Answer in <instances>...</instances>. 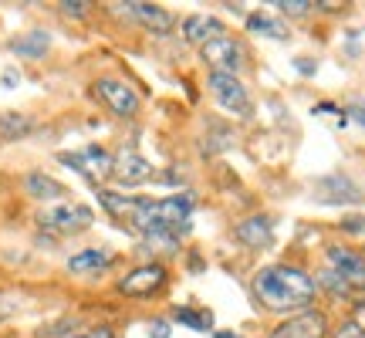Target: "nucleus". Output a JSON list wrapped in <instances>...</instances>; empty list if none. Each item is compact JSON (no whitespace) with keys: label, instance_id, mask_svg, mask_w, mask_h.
Listing matches in <instances>:
<instances>
[{"label":"nucleus","instance_id":"9","mask_svg":"<svg viewBox=\"0 0 365 338\" xmlns=\"http://www.w3.org/2000/svg\"><path fill=\"white\" fill-rule=\"evenodd\" d=\"M112 176L122 186H143V183H149L156 176V169H153V163L139 149L129 145V149H118L115 156H112Z\"/></svg>","mask_w":365,"mask_h":338},{"label":"nucleus","instance_id":"23","mask_svg":"<svg viewBox=\"0 0 365 338\" xmlns=\"http://www.w3.org/2000/svg\"><path fill=\"white\" fill-rule=\"evenodd\" d=\"M61 11H65L68 17H85V14H88V4H85V0H61Z\"/></svg>","mask_w":365,"mask_h":338},{"label":"nucleus","instance_id":"26","mask_svg":"<svg viewBox=\"0 0 365 338\" xmlns=\"http://www.w3.org/2000/svg\"><path fill=\"white\" fill-rule=\"evenodd\" d=\"M17 81H21V75H17V71H14V68H7V71H4V75H0V85H4V88H14V85H17Z\"/></svg>","mask_w":365,"mask_h":338},{"label":"nucleus","instance_id":"17","mask_svg":"<svg viewBox=\"0 0 365 338\" xmlns=\"http://www.w3.org/2000/svg\"><path fill=\"white\" fill-rule=\"evenodd\" d=\"M112 260L115 257H112L108 250L88 247V250H78V254H71V257H68V271L71 274H98V271H105Z\"/></svg>","mask_w":365,"mask_h":338},{"label":"nucleus","instance_id":"13","mask_svg":"<svg viewBox=\"0 0 365 338\" xmlns=\"http://www.w3.org/2000/svg\"><path fill=\"white\" fill-rule=\"evenodd\" d=\"M122 14L132 17V21H139V24H143L145 31H153V34H170L173 27H176V17H173L170 11L156 7V4H125Z\"/></svg>","mask_w":365,"mask_h":338},{"label":"nucleus","instance_id":"10","mask_svg":"<svg viewBox=\"0 0 365 338\" xmlns=\"http://www.w3.org/2000/svg\"><path fill=\"white\" fill-rule=\"evenodd\" d=\"M328 267L341 277L349 291H365V257L349 247H328Z\"/></svg>","mask_w":365,"mask_h":338},{"label":"nucleus","instance_id":"21","mask_svg":"<svg viewBox=\"0 0 365 338\" xmlns=\"http://www.w3.org/2000/svg\"><path fill=\"white\" fill-rule=\"evenodd\" d=\"M314 285H322V287H328V291H331V295H352V291H349V287L341 285V277L335 271H331V267H325V271L318 274V281H314Z\"/></svg>","mask_w":365,"mask_h":338},{"label":"nucleus","instance_id":"7","mask_svg":"<svg viewBox=\"0 0 365 338\" xmlns=\"http://www.w3.org/2000/svg\"><path fill=\"white\" fill-rule=\"evenodd\" d=\"M200 54H203V61H207L213 71H220V75H237V71L244 68V61H247L244 44H240V41H234L230 34H223V38L203 44V48H200Z\"/></svg>","mask_w":365,"mask_h":338},{"label":"nucleus","instance_id":"16","mask_svg":"<svg viewBox=\"0 0 365 338\" xmlns=\"http://www.w3.org/2000/svg\"><path fill=\"white\" fill-rule=\"evenodd\" d=\"M24 193L31 196V200H61V203H65L68 186L65 183H58V180H51L48 173H27L24 176Z\"/></svg>","mask_w":365,"mask_h":338},{"label":"nucleus","instance_id":"27","mask_svg":"<svg viewBox=\"0 0 365 338\" xmlns=\"http://www.w3.org/2000/svg\"><path fill=\"white\" fill-rule=\"evenodd\" d=\"M352 322H355L359 328H365V298L355 304V318H352Z\"/></svg>","mask_w":365,"mask_h":338},{"label":"nucleus","instance_id":"12","mask_svg":"<svg viewBox=\"0 0 365 338\" xmlns=\"http://www.w3.org/2000/svg\"><path fill=\"white\" fill-rule=\"evenodd\" d=\"M223 21L220 17H213V14H190V17H182V38L196 44V48H203L210 41L223 38Z\"/></svg>","mask_w":365,"mask_h":338},{"label":"nucleus","instance_id":"14","mask_svg":"<svg viewBox=\"0 0 365 338\" xmlns=\"http://www.w3.org/2000/svg\"><path fill=\"white\" fill-rule=\"evenodd\" d=\"M234 237L244 244V247L250 250H261V247H271L274 240V220L271 217H264V213H257V217H247L244 223H237L234 227Z\"/></svg>","mask_w":365,"mask_h":338},{"label":"nucleus","instance_id":"15","mask_svg":"<svg viewBox=\"0 0 365 338\" xmlns=\"http://www.w3.org/2000/svg\"><path fill=\"white\" fill-rule=\"evenodd\" d=\"M48 48H51V34H48V31H41V27L24 31L21 38L11 41V51L17 54V58H31V61L44 58V54H48Z\"/></svg>","mask_w":365,"mask_h":338},{"label":"nucleus","instance_id":"5","mask_svg":"<svg viewBox=\"0 0 365 338\" xmlns=\"http://www.w3.org/2000/svg\"><path fill=\"white\" fill-rule=\"evenodd\" d=\"M166 267L159 264V260H149V264H139V267H132L125 277H118V295H125V298H149V295H156L159 287L166 285Z\"/></svg>","mask_w":365,"mask_h":338},{"label":"nucleus","instance_id":"19","mask_svg":"<svg viewBox=\"0 0 365 338\" xmlns=\"http://www.w3.org/2000/svg\"><path fill=\"white\" fill-rule=\"evenodd\" d=\"M34 129V118L24 112H0V135L4 139H24Z\"/></svg>","mask_w":365,"mask_h":338},{"label":"nucleus","instance_id":"4","mask_svg":"<svg viewBox=\"0 0 365 338\" xmlns=\"http://www.w3.org/2000/svg\"><path fill=\"white\" fill-rule=\"evenodd\" d=\"M91 220H95V213L85 203H54L38 213V223L51 234H78L91 227Z\"/></svg>","mask_w":365,"mask_h":338},{"label":"nucleus","instance_id":"2","mask_svg":"<svg viewBox=\"0 0 365 338\" xmlns=\"http://www.w3.org/2000/svg\"><path fill=\"white\" fill-rule=\"evenodd\" d=\"M250 291L264 312H308L314 301V277L308 271H301L294 264H271L261 267L250 281Z\"/></svg>","mask_w":365,"mask_h":338},{"label":"nucleus","instance_id":"28","mask_svg":"<svg viewBox=\"0 0 365 338\" xmlns=\"http://www.w3.org/2000/svg\"><path fill=\"white\" fill-rule=\"evenodd\" d=\"M314 112H322V116H335V112H341L339 105H331V102H322V105H314Z\"/></svg>","mask_w":365,"mask_h":338},{"label":"nucleus","instance_id":"30","mask_svg":"<svg viewBox=\"0 0 365 338\" xmlns=\"http://www.w3.org/2000/svg\"><path fill=\"white\" fill-rule=\"evenodd\" d=\"M88 338H115V335H112V328H95V332H88Z\"/></svg>","mask_w":365,"mask_h":338},{"label":"nucleus","instance_id":"3","mask_svg":"<svg viewBox=\"0 0 365 338\" xmlns=\"http://www.w3.org/2000/svg\"><path fill=\"white\" fill-rule=\"evenodd\" d=\"M91 95L118 118H135L139 108H143V98L135 95V88H132L129 81H122V78H98L91 85Z\"/></svg>","mask_w":365,"mask_h":338},{"label":"nucleus","instance_id":"29","mask_svg":"<svg viewBox=\"0 0 365 338\" xmlns=\"http://www.w3.org/2000/svg\"><path fill=\"white\" fill-rule=\"evenodd\" d=\"M349 116H352L355 122H359V126H365V108H362V105H355V108H349Z\"/></svg>","mask_w":365,"mask_h":338},{"label":"nucleus","instance_id":"22","mask_svg":"<svg viewBox=\"0 0 365 338\" xmlns=\"http://www.w3.org/2000/svg\"><path fill=\"white\" fill-rule=\"evenodd\" d=\"M277 7L291 17H304V14L312 11V0H277Z\"/></svg>","mask_w":365,"mask_h":338},{"label":"nucleus","instance_id":"25","mask_svg":"<svg viewBox=\"0 0 365 338\" xmlns=\"http://www.w3.org/2000/svg\"><path fill=\"white\" fill-rule=\"evenodd\" d=\"M149 335L153 338H170V322H166V318H156V322L149 325Z\"/></svg>","mask_w":365,"mask_h":338},{"label":"nucleus","instance_id":"1","mask_svg":"<svg viewBox=\"0 0 365 338\" xmlns=\"http://www.w3.org/2000/svg\"><path fill=\"white\" fill-rule=\"evenodd\" d=\"M98 203H102L115 220L129 223L135 234L156 237V234H173L180 237L182 230H190V217H193V196H166V200H145V196H125L112 193L98 186Z\"/></svg>","mask_w":365,"mask_h":338},{"label":"nucleus","instance_id":"32","mask_svg":"<svg viewBox=\"0 0 365 338\" xmlns=\"http://www.w3.org/2000/svg\"><path fill=\"white\" fill-rule=\"evenodd\" d=\"M75 338H88V335H75Z\"/></svg>","mask_w":365,"mask_h":338},{"label":"nucleus","instance_id":"20","mask_svg":"<svg viewBox=\"0 0 365 338\" xmlns=\"http://www.w3.org/2000/svg\"><path fill=\"white\" fill-rule=\"evenodd\" d=\"M173 318L182 322L186 328H193V332H210V325H213V314L196 312V308H173Z\"/></svg>","mask_w":365,"mask_h":338},{"label":"nucleus","instance_id":"6","mask_svg":"<svg viewBox=\"0 0 365 338\" xmlns=\"http://www.w3.org/2000/svg\"><path fill=\"white\" fill-rule=\"evenodd\" d=\"M58 159H61L65 166H71L75 173H81V176L88 183H95V186L112 176V156L105 153L102 145H85L78 153H58Z\"/></svg>","mask_w":365,"mask_h":338},{"label":"nucleus","instance_id":"11","mask_svg":"<svg viewBox=\"0 0 365 338\" xmlns=\"http://www.w3.org/2000/svg\"><path fill=\"white\" fill-rule=\"evenodd\" d=\"M325 314L322 312H298L294 318H287L271 332V338H325Z\"/></svg>","mask_w":365,"mask_h":338},{"label":"nucleus","instance_id":"18","mask_svg":"<svg viewBox=\"0 0 365 338\" xmlns=\"http://www.w3.org/2000/svg\"><path fill=\"white\" fill-rule=\"evenodd\" d=\"M247 31L261 34V38H274V41H287V38H291V27H287L284 21L271 17V14H264V11L247 14Z\"/></svg>","mask_w":365,"mask_h":338},{"label":"nucleus","instance_id":"8","mask_svg":"<svg viewBox=\"0 0 365 338\" xmlns=\"http://www.w3.org/2000/svg\"><path fill=\"white\" fill-rule=\"evenodd\" d=\"M207 88L210 95L220 102V108L234 112V116H250V95L240 85L237 75H220V71H210L207 75Z\"/></svg>","mask_w":365,"mask_h":338},{"label":"nucleus","instance_id":"31","mask_svg":"<svg viewBox=\"0 0 365 338\" xmlns=\"http://www.w3.org/2000/svg\"><path fill=\"white\" fill-rule=\"evenodd\" d=\"M217 338H240V335H230V332H213Z\"/></svg>","mask_w":365,"mask_h":338},{"label":"nucleus","instance_id":"24","mask_svg":"<svg viewBox=\"0 0 365 338\" xmlns=\"http://www.w3.org/2000/svg\"><path fill=\"white\" fill-rule=\"evenodd\" d=\"M331 338H365V328H359L355 322H345V325L335 328V335Z\"/></svg>","mask_w":365,"mask_h":338}]
</instances>
